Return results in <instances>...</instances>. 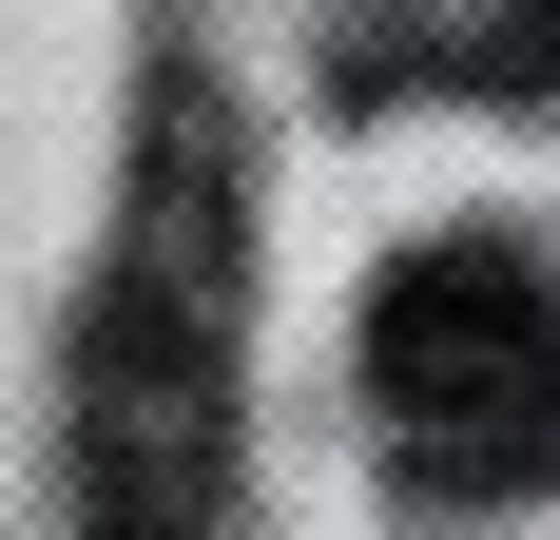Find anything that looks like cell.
Wrapping results in <instances>:
<instances>
[{"mask_svg": "<svg viewBox=\"0 0 560 540\" xmlns=\"http://www.w3.org/2000/svg\"><path fill=\"white\" fill-rule=\"evenodd\" d=\"M232 136L213 97H155V155H136V232L97 270V386H78V483L97 521H213V386H232Z\"/></svg>", "mask_w": 560, "mask_h": 540, "instance_id": "cell-1", "label": "cell"}, {"mask_svg": "<svg viewBox=\"0 0 560 540\" xmlns=\"http://www.w3.org/2000/svg\"><path fill=\"white\" fill-rule=\"evenodd\" d=\"M368 406L425 502H522L560 463V309L503 232H445L368 290Z\"/></svg>", "mask_w": 560, "mask_h": 540, "instance_id": "cell-2", "label": "cell"}, {"mask_svg": "<svg viewBox=\"0 0 560 540\" xmlns=\"http://www.w3.org/2000/svg\"><path fill=\"white\" fill-rule=\"evenodd\" d=\"M503 78H560V0H503Z\"/></svg>", "mask_w": 560, "mask_h": 540, "instance_id": "cell-3", "label": "cell"}]
</instances>
